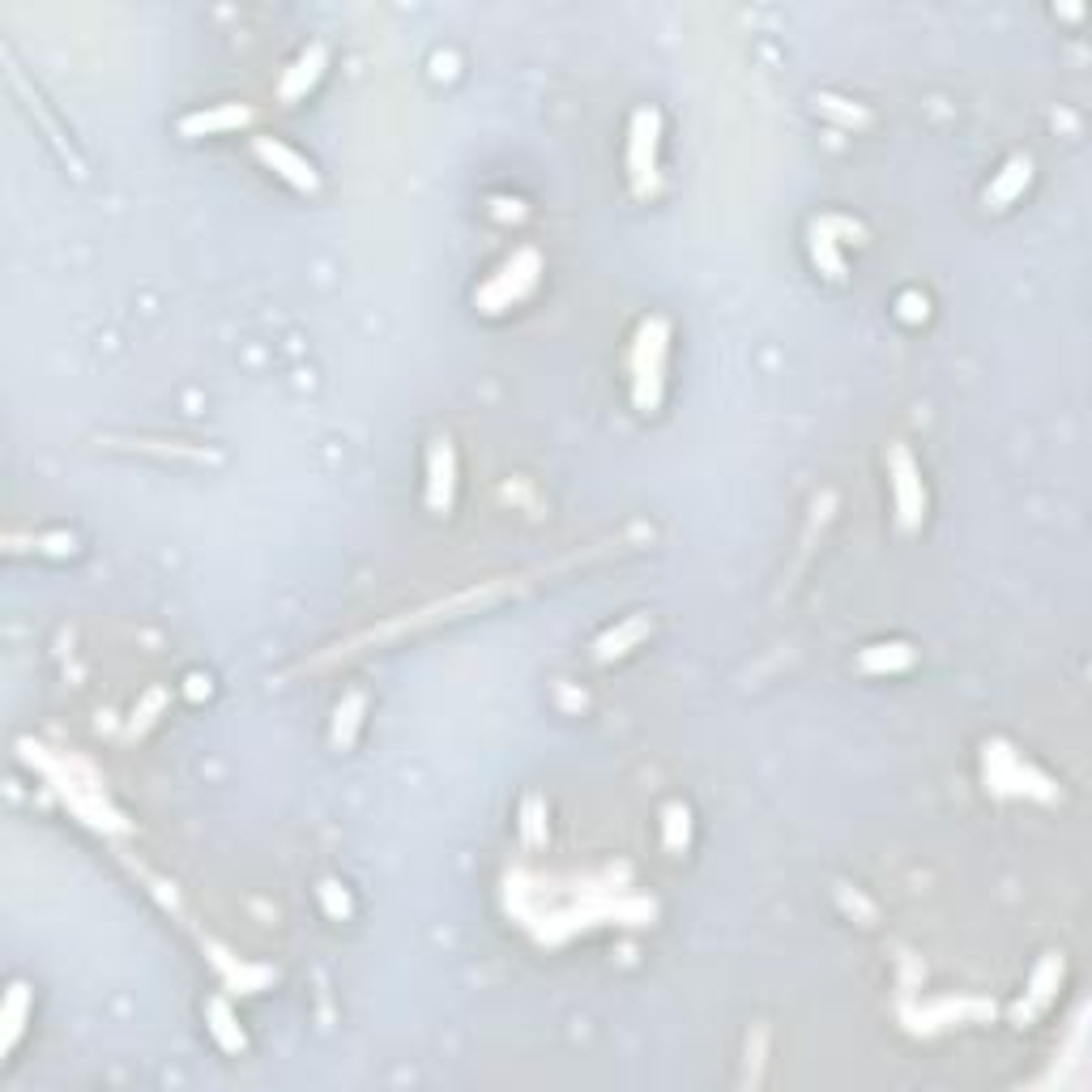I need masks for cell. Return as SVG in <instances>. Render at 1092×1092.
Returning a JSON list of instances; mask_svg holds the SVG:
<instances>
[{
  "label": "cell",
  "mask_w": 1092,
  "mask_h": 1092,
  "mask_svg": "<svg viewBox=\"0 0 1092 1092\" xmlns=\"http://www.w3.org/2000/svg\"><path fill=\"white\" fill-rule=\"evenodd\" d=\"M641 632H645V619H636V623H627V627H623V632H619V636H606V641H602V657H611V653H615V645L632 641V636H641Z\"/></svg>",
  "instance_id": "8fae6325"
},
{
  "label": "cell",
  "mask_w": 1092,
  "mask_h": 1092,
  "mask_svg": "<svg viewBox=\"0 0 1092 1092\" xmlns=\"http://www.w3.org/2000/svg\"><path fill=\"white\" fill-rule=\"evenodd\" d=\"M248 112H218V115H196V120H189V133H196V129H218V124H231V120H243Z\"/></svg>",
  "instance_id": "30bf717a"
},
{
  "label": "cell",
  "mask_w": 1092,
  "mask_h": 1092,
  "mask_svg": "<svg viewBox=\"0 0 1092 1092\" xmlns=\"http://www.w3.org/2000/svg\"><path fill=\"white\" fill-rule=\"evenodd\" d=\"M26 1007H31V990H26V986H13V995H9V1003H5V1050L13 1046L17 1032H22Z\"/></svg>",
  "instance_id": "52a82bcc"
},
{
  "label": "cell",
  "mask_w": 1092,
  "mask_h": 1092,
  "mask_svg": "<svg viewBox=\"0 0 1092 1092\" xmlns=\"http://www.w3.org/2000/svg\"><path fill=\"white\" fill-rule=\"evenodd\" d=\"M1029 171H1032V166H1029V159H1016V163L1007 166V175H1003V180L995 184V189L986 192V201H995V205H999V201H1007V196H1011V192L1020 189V184L1029 180Z\"/></svg>",
  "instance_id": "ba28073f"
},
{
  "label": "cell",
  "mask_w": 1092,
  "mask_h": 1092,
  "mask_svg": "<svg viewBox=\"0 0 1092 1092\" xmlns=\"http://www.w3.org/2000/svg\"><path fill=\"white\" fill-rule=\"evenodd\" d=\"M862 662H867V666H904V662H909V653H904V648H901V653H888V657H875V653H867Z\"/></svg>",
  "instance_id": "7c38bea8"
},
{
  "label": "cell",
  "mask_w": 1092,
  "mask_h": 1092,
  "mask_svg": "<svg viewBox=\"0 0 1092 1092\" xmlns=\"http://www.w3.org/2000/svg\"><path fill=\"white\" fill-rule=\"evenodd\" d=\"M662 350H666V342H662V324H645L641 329V354H636V363H641V380H636V401L641 406H657V385H662Z\"/></svg>",
  "instance_id": "6da1fadb"
},
{
  "label": "cell",
  "mask_w": 1092,
  "mask_h": 1092,
  "mask_svg": "<svg viewBox=\"0 0 1092 1092\" xmlns=\"http://www.w3.org/2000/svg\"><path fill=\"white\" fill-rule=\"evenodd\" d=\"M653 145H657V115L641 112L636 115V141H632V166L636 175H645L653 166Z\"/></svg>",
  "instance_id": "8992f818"
},
{
  "label": "cell",
  "mask_w": 1092,
  "mask_h": 1092,
  "mask_svg": "<svg viewBox=\"0 0 1092 1092\" xmlns=\"http://www.w3.org/2000/svg\"><path fill=\"white\" fill-rule=\"evenodd\" d=\"M257 150H261V159H265V163H273V166H278V171H282V175H287V180H291V184H299V189H317V175H312V166H308V163H303V159H299V154H291V150H287V145H278V141H261V145H257Z\"/></svg>",
  "instance_id": "7a4b0ae2"
},
{
  "label": "cell",
  "mask_w": 1092,
  "mask_h": 1092,
  "mask_svg": "<svg viewBox=\"0 0 1092 1092\" xmlns=\"http://www.w3.org/2000/svg\"><path fill=\"white\" fill-rule=\"evenodd\" d=\"M452 495V448L436 444L431 452V508H448Z\"/></svg>",
  "instance_id": "5b68a950"
},
{
  "label": "cell",
  "mask_w": 1092,
  "mask_h": 1092,
  "mask_svg": "<svg viewBox=\"0 0 1092 1092\" xmlns=\"http://www.w3.org/2000/svg\"><path fill=\"white\" fill-rule=\"evenodd\" d=\"M918 474H913V466H909V457L897 448V504H901V521L904 525H913L918 521V513H922V491H918V482H913Z\"/></svg>",
  "instance_id": "277c9868"
},
{
  "label": "cell",
  "mask_w": 1092,
  "mask_h": 1092,
  "mask_svg": "<svg viewBox=\"0 0 1092 1092\" xmlns=\"http://www.w3.org/2000/svg\"><path fill=\"white\" fill-rule=\"evenodd\" d=\"M359 713H363V696H350L346 708H338V730H333V739H338V747H346L354 739V725H359Z\"/></svg>",
  "instance_id": "9c48e42d"
},
{
  "label": "cell",
  "mask_w": 1092,
  "mask_h": 1092,
  "mask_svg": "<svg viewBox=\"0 0 1092 1092\" xmlns=\"http://www.w3.org/2000/svg\"><path fill=\"white\" fill-rule=\"evenodd\" d=\"M320 68H324V47L317 43V47H308V52L299 56V64L287 73V82H282V98H287V103H291V98H299L320 77Z\"/></svg>",
  "instance_id": "3957f363"
}]
</instances>
